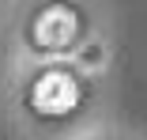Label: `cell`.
I'll return each mask as SVG.
<instances>
[{
    "label": "cell",
    "instance_id": "6da1fadb",
    "mask_svg": "<svg viewBox=\"0 0 147 140\" xmlns=\"http://www.w3.org/2000/svg\"><path fill=\"white\" fill-rule=\"evenodd\" d=\"M30 99H34V110H38V114L61 118V114H68V110L79 102V87H76V80L68 72H45L34 83Z\"/></svg>",
    "mask_w": 147,
    "mask_h": 140
},
{
    "label": "cell",
    "instance_id": "7a4b0ae2",
    "mask_svg": "<svg viewBox=\"0 0 147 140\" xmlns=\"http://www.w3.org/2000/svg\"><path fill=\"white\" fill-rule=\"evenodd\" d=\"M34 34L42 46H68L76 38V15L68 8H45L34 23Z\"/></svg>",
    "mask_w": 147,
    "mask_h": 140
}]
</instances>
